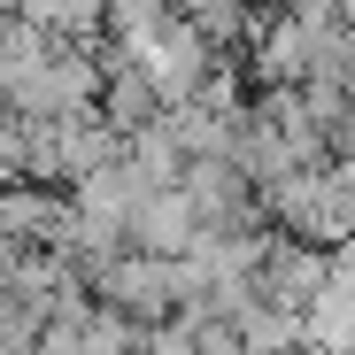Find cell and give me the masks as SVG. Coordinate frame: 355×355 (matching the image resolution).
Here are the masks:
<instances>
[{"mask_svg":"<svg viewBox=\"0 0 355 355\" xmlns=\"http://www.w3.org/2000/svg\"><path fill=\"white\" fill-rule=\"evenodd\" d=\"M248 8H255V16H286V8H293V0H248Z\"/></svg>","mask_w":355,"mask_h":355,"instance_id":"obj_3","label":"cell"},{"mask_svg":"<svg viewBox=\"0 0 355 355\" xmlns=\"http://www.w3.org/2000/svg\"><path fill=\"white\" fill-rule=\"evenodd\" d=\"M263 209H270V232L347 255L355 248V162H317L302 178H286V186L263 193Z\"/></svg>","mask_w":355,"mask_h":355,"instance_id":"obj_1","label":"cell"},{"mask_svg":"<svg viewBox=\"0 0 355 355\" xmlns=\"http://www.w3.org/2000/svg\"><path fill=\"white\" fill-rule=\"evenodd\" d=\"M93 309H108L116 324H132V332H162L178 324V263H155V255H108L93 278Z\"/></svg>","mask_w":355,"mask_h":355,"instance_id":"obj_2","label":"cell"}]
</instances>
